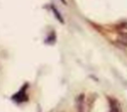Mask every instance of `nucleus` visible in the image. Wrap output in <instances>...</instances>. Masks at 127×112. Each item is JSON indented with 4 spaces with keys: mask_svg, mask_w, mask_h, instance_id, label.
<instances>
[{
    "mask_svg": "<svg viewBox=\"0 0 127 112\" xmlns=\"http://www.w3.org/2000/svg\"><path fill=\"white\" fill-rule=\"evenodd\" d=\"M27 86H28V84H25V86H24L19 92H17V93L13 96V99L16 100V102H25V101H27L28 97H27V95H26V93H25Z\"/></svg>",
    "mask_w": 127,
    "mask_h": 112,
    "instance_id": "1",
    "label": "nucleus"
},
{
    "mask_svg": "<svg viewBox=\"0 0 127 112\" xmlns=\"http://www.w3.org/2000/svg\"><path fill=\"white\" fill-rule=\"evenodd\" d=\"M117 42L124 46L127 47V33L124 32H118V36H117Z\"/></svg>",
    "mask_w": 127,
    "mask_h": 112,
    "instance_id": "2",
    "label": "nucleus"
},
{
    "mask_svg": "<svg viewBox=\"0 0 127 112\" xmlns=\"http://www.w3.org/2000/svg\"><path fill=\"white\" fill-rule=\"evenodd\" d=\"M51 9H52V11L54 12V14H55L56 18H57L61 23H63V24H64V19H63V17H62V15H61V13H59V11L56 9V7H55L54 5H52V6H51Z\"/></svg>",
    "mask_w": 127,
    "mask_h": 112,
    "instance_id": "3",
    "label": "nucleus"
},
{
    "mask_svg": "<svg viewBox=\"0 0 127 112\" xmlns=\"http://www.w3.org/2000/svg\"><path fill=\"white\" fill-rule=\"evenodd\" d=\"M116 29L118 32H124V33H127V23L124 22V23H120L119 25L116 26Z\"/></svg>",
    "mask_w": 127,
    "mask_h": 112,
    "instance_id": "4",
    "label": "nucleus"
},
{
    "mask_svg": "<svg viewBox=\"0 0 127 112\" xmlns=\"http://www.w3.org/2000/svg\"><path fill=\"white\" fill-rule=\"evenodd\" d=\"M110 107H111L110 112H119V107H118L117 103L114 102V100H111L110 101Z\"/></svg>",
    "mask_w": 127,
    "mask_h": 112,
    "instance_id": "5",
    "label": "nucleus"
}]
</instances>
